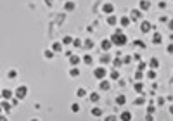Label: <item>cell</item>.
<instances>
[{
	"label": "cell",
	"instance_id": "obj_40",
	"mask_svg": "<svg viewBox=\"0 0 173 121\" xmlns=\"http://www.w3.org/2000/svg\"><path fill=\"white\" fill-rule=\"evenodd\" d=\"M145 66H147V64H145V62H140V64H139V71H142L145 68Z\"/></svg>",
	"mask_w": 173,
	"mask_h": 121
},
{
	"label": "cell",
	"instance_id": "obj_33",
	"mask_svg": "<svg viewBox=\"0 0 173 121\" xmlns=\"http://www.w3.org/2000/svg\"><path fill=\"white\" fill-rule=\"evenodd\" d=\"M147 76H149V78H151V80H154V78H156V71H154V69H151V71H147Z\"/></svg>",
	"mask_w": 173,
	"mask_h": 121
},
{
	"label": "cell",
	"instance_id": "obj_4",
	"mask_svg": "<svg viewBox=\"0 0 173 121\" xmlns=\"http://www.w3.org/2000/svg\"><path fill=\"white\" fill-rule=\"evenodd\" d=\"M102 10H104L106 14H113V10H114V5L107 2V4H104V5H102Z\"/></svg>",
	"mask_w": 173,
	"mask_h": 121
},
{
	"label": "cell",
	"instance_id": "obj_29",
	"mask_svg": "<svg viewBox=\"0 0 173 121\" xmlns=\"http://www.w3.org/2000/svg\"><path fill=\"white\" fill-rule=\"evenodd\" d=\"M111 80H119V73H118L116 69L111 73Z\"/></svg>",
	"mask_w": 173,
	"mask_h": 121
},
{
	"label": "cell",
	"instance_id": "obj_17",
	"mask_svg": "<svg viewBox=\"0 0 173 121\" xmlns=\"http://www.w3.org/2000/svg\"><path fill=\"white\" fill-rule=\"evenodd\" d=\"M125 102H126V97H125V95H118V97H116V104H118V106H123Z\"/></svg>",
	"mask_w": 173,
	"mask_h": 121
},
{
	"label": "cell",
	"instance_id": "obj_36",
	"mask_svg": "<svg viewBox=\"0 0 173 121\" xmlns=\"http://www.w3.org/2000/svg\"><path fill=\"white\" fill-rule=\"evenodd\" d=\"M144 97H139V99H137V100H135V104H137V106H142V104H144Z\"/></svg>",
	"mask_w": 173,
	"mask_h": 121
},
{
	"label": "cell",
	"instance_id": "obj_44",
	"mask_svg": "<svg viewBox=\"0 0 173 121\" xmlns=\"http://www.w3.org/2000/svg\"><path fill=\"white\" fill-rule=\"evenodd\" d=\"M31 121H40V119H31Z\"/></svg>",
	"mask_w": 173,
	"mask_h": 121
},
{
	"label": "cell",
	"instance_id": "obj_1",
	"mask_svg": "<svg viewBox=\"0 0 173 121\" xmlns=\"http://www.w3.org/2000/svg\"><path fill=\"white\" fill-rule=\"evenodd\" d=\"M111 43H113V45H125V43H126V35H125V33H121V30H118L116 33H113V36H111Z\"/></svg>",
	"mask_w": 173,
	"mask_h": 121
},
{
	"label": "cell",
	"instance_id": "obj_6",
	"mask_svg": "<svg viewBox=\"0 0 173 121\" xmlns=\"http://www.w3.org/2000/svg\"><path fill=\"white\" fill-rule=\"evenodd\" d=\"M140 30L144 31V33H149V31H151V23H149V21H142V24H140Z\"/></svg>",
	"mask_w": 173,
	"mask_h": 121
},
{
	"label": "cell",
	"instance_id": "obj_39",
	"mask_svg": "<svg viewBox=\"0 0 173 121\" xmlns=\"http://www.w3.org/2000/svg\"><path fill=\"white\" fill-rule=\"evenodd\" d=\"M83 61H85L86 64H92V57H90V55H85V57H83Z\"/></svg>",
	"mask_w": 173,
	"mask_h": 121
},
{
	"label": "cell",
	"instance_id": "obj_27",
	"mask_svg": "<svg viewBox=\"0 0 173 121\" xmlns=\"http://www.w3.org/2000/svg\"><path fill=\"white\" fill-rule=\"evenodd\" d=\"M76 95H78V97H85V95H86V90H85V88H78V90H76Z\"/></svg>",
	"mask_w": 173,
	"mask_h": 121
},
{
	"label": "cell",
	"instance_id": "obj_32",
	"mask_svg": "<svg viewBox=\"0 0 173 121\" xmlns=\"http://www.w3.org/2000/svg\"><path fill=\"white\" fill-rule=\"evenodd\" d=\"M2 109H5V111H10V104L9 102H2V106H0Z\"/></svg>",
	"mask_w": 173,
	"mask_h": 121
},
{
	"label": "cell",
	"instance_id": "obj_23",
	"mask_svg": "<svg viewBox=\"0 0 173 121\" xmlns=\"http://www.w3.org/2000/svg\"><path fill=\"white\" fill-rule=\"evenodd\" d=\"M100 114H102L100 107H92V116H100Z\"/></svg>",
	"mask_w": 173,
	"mask_h": 121
},
{
	"label": "cell",
	"instance_id": "obj_5",
	"mask_svg": "<svg viewBox=\"0 0 173 121\" xmlns=\"http://www.w3.org/2000/svg\"><path fill=\"white\" fill-rule=\"evenodd\" d=\"M139 5H140V10H149L151 2H149V0H140V2H139Z\"/></svg>",
	"mask_w": 173,
	"mask_h": 121
},
{
	"label": "cell",
	"instance_id": "obj_22",
	"mask_svg": "<svg viewBox=\"0 0 173 121\" xmlns=\"http://www.w3.org/2000/svg\"><path fill=\"white\" fill-rule=\"evenodd\" d=\"M99 99H100V97H99L97 92H92V93H90V100L92 102H99Z\"/></svg>",
	"mask_w": 173,
	"mask_h": 121
},
{
	"label": "cell",
	"instance_id": "obj_18",
	"mask_svg": "<svg viewBox=\"0 0 173 121\" xmlns=\"http://www.w3.org/2000/svg\"><path fill=\"white\" fill-rule=\"evenodd\" d=\"M119 24H121L123 28H125V26H128V24H130V17H126V16H123V17L119 19Z\"/></svg>",
	"mask_w": 173,
	"mask_h": 121
},
{
	"label": "cell",
	"instance_id": "obj_43",
	"mask_svg": "<svg viewBox=\"0 0 173 121\" xmlns=\"http://www.w3.org/2000/svg\"><path fill=\"white\" fill-rule=\"evenodd\" d=\"M0 121H7V118L5 116H0Z\"/></svg>",
	"mask_w": 173,
	"mask_h": 121
},
{
	"label": "cell",
	"instance_id": "obj_7",
	"mask_svg": "<svg viewBox=\"0 0 173 121\" xmlns=\"http://www.w3.org/2000/svg\"><path fill=\"white\" fill-rule=\"evenodd\" d=\"M99 88H100V90H109V88H111V83H109L107 80H100V85H99Z\"/></svg>",
	"mask_w": 173,
	"mask_h": 121
},
{
	"label": "cell",
	"instance_id": "obj_31",
	"mask_svg": "<svg viewBox=\"0 0 173 121\" xmlns=\"http://www.w3.org/2000/svg\"><path fill=\"white\" fill-rule=\"evenodd\" d=\"M43 55H45L47 59H52V57H54V52H52V50H45V52H43Z\"/></svg>",
	"mask_w": 173,
	"mask_h": 121
},
{
	"label": "cell",
	"instance_id": "obj_19",
	"mask_svg": "<svg viewBox=\"0 0 173 121\" xmlns=\"http://www.w3.org/2000/svg\"><path fill=\"white\" fill-rule=\"evenodd\" d=\"M2 97H4V99H10V97H12V92H10L9 88L2 90Z\"/></svg>",
	"mask_w": 173,
	"mask_h": 121
},
{
	"label": "cell",
	"instance_id": "obj_13",
	"mask_svg": "<svg viewBox=\"0 0 173 121\" xmlns=\"http://www.w3.org/2000/svg\"><path fill=\"white\" fill-rule=\"evenodd\" d=\"M140 17V10H132V14H130V21H135V19H139Z\"/></svg>",
	"mask_w": 173,
	"mask_h": 121
},
{
	"label": "cell",
	"instance_id": "obj_3",
	"mask_svg": "<svg viewBox=\"0 0 173 121\" xmlns=\"http://www.w3.org/2000/svg\"><path fill=\"white\" fill-rule=\"evenodd\" d=\"M26 93H28V88L24 87V85H21L16 88V95H18V99H24L26 97Z\"/></svg>",
	"mask_w": 173,
	"mask_h": 121
},
{
	"label": "cell",
	"instance_id": "obj_25",
	"mask_svg": "<svg viewBox=\"0 0 173 121\" xmlns=\"http://www.w3.org/2000/svg\"><path fill=\"white\" fill-rule=\"evenodd\" d=\"M81 45H83V42H81V40H78V38L73 40V47H75V49H80Z\"/></svg>",
	"mask_w": 173,
	"mask_h": 121
},
{
	"label": "cell",
	"instance_id": "obj_37",
	"mask_svg": "<svg viewBox=\"0 0 173 121\" xmlns=\"http://www.w3.org/2000/svg\"><path fill=\"white\" fill-rule=\"evenodd\" d=\"M142 76H144L142 71H137V73H135V80H142Z\"/></svg>",
	"mask_w": 173,
	"mask_h": 121
},
{
	"label": "cell",
	"instance_id": "obj_41",
	"mask_svg": "<svg viewBox=\"0 0 173 121\" xmlns=\"http://www.w3.org/2000/svg\"><path fill=\"white\" fill-rule=\"evenodd\" d=\"M147 112H151V114H152V112H154V106H149V107H147Z\"/></svg>",
	"mask_w": 173,
	"mask_h": 121
},
{
	"label": "cell",
	"instance_id": "obj_34",
	"mask_svg": "<svg viewBox=\"0 0 173 121\" xmlns=\"http://www.w3.org/2000/svg\"><path fill=\"white\" fill-rule=\"evenodd\" d=\"M71 111L78 112V111H80V104H73V106H71Z\"/></svg>",
	"mask_w": 173,
	"mask_h": 121
},
{
	"label": "cell",
	"instance_id": "obj_26",
	"mask_svg": "<svg viewBox=\"0 0 173 121\" xmlns=\"http://www.w3.org/2000/svg\"><path fill=\"white\" fill-rule=\"evenodd\" d=\"M149 64H151V68H152V69H156V68L159 66V62H158V59H151V61H149Z\"/></svg>",
	"mask_w": 173,
	"mask_h": 121
},
{
	"label": "cell",
	"instance_id": "obj_30",
	"mask_svg": "<svg viewBox=\"0 0 173 121\" xmlns=\"http://www.w3.org/2000/svg\"><path fill=\"white\" fill-rule=\"evenodd\" d=\"M7 76H9V78H16V76H18V71H16V69H10L9 73H7Z\"/></svg>",
	"mask_w": 173,
	"mask_h": 121
},
{
	"label": "cell",
	"instance_id": "obj_24",
	"mask_svg": "<svg viewBox=\"0 0 173 121\" xmlns=\"http://www.w3.org/2000/svg\"><path fill=\"white\" fill-rule=\"evenodd\" d=\"M78 74H80V69L78 68H73V69L69 71V76H73V78H76Z\"/></svg>",
	"mask_w": 173,
	"mask_h": 121
},
{
	"label": "cell",
	"instance_id": "obj_38",
	"mask_svg": "<svg viewBox=\"0 0 173 121\" xmlns=\"http://www.w3.org/2000/svg\"><path fill=\"white\" fill-rule=\"evenodd\" d=\"M133 45H137V47H144V42H142V40H135Z\"/></svg>",
	"mask_w": 173,
	"mask_h": 121
},
{
	"label": "cell",
	"instance_id": "obj_15",
	"mask_svg": "<svg viewBox=\"0 0 173 121\" xmlns=\"http://www.w3.org/2000/svg\"><path fill=\"white\" fill-rule=\"evenodd\" d=\"M69 62H71V64L76 68L78 64H80V57H78V55H71V57H69Z\"/></svg>",
	"mask_w": 173,
	"mask_h": 121
},
{
	"label": "cell",
	"instance_id": "obj_10",
	"mask_svg": "<svg viewBox=\"0 0 173 121\" xmlns=\"http://www.w3.org/2000/svg\"><path fill=\"white\" fill-rule=\"evenodd\" d=\"M111 57H109V54H104V55H100V64H102V66H104V64H109V62H111Z\"/></svg>",
	"mask_w": 173,
	"mask_h": 121
},
{
	"label": "cell",
	"instance_id": "obj_35",
	"mask_svg": "<svg viewBox=\"0 0 173 121\" xmlns=\"http://www.w3.org/2000/svg\"><path fill=\"white\" fill-rule=\"evenodd\" d=\"M113 61H114V62H113V64H114V68H119V66H121V62H123L121 59H113Z\"/></svg>",
	"mask_w": 173,
	"mask_h": 121
},
{
	"label": "cell",
	"instance_id": "obj_28",
	"mask_svg": "<svg viewBox=\"0 0 173 121\" xmlns=\"http://www.w3.org/2000/svg\"><path fill=\"white\" fill-rule=\"evenodd\" d=\"M62 43H64V45H69V43H73V38H71V36H64V38H62Z\"/></svg>",
	"mask_w": 173,
	"mask_h": 121
},
{
	"label": "cell",
	"instance_id": "obj_8",
	"mask_svg": "<svg viewBox=\"0 0 173 121\" xmlns=\"http://www.w3.org/2000/svg\"><path fill=\"white\" fill-rule=\"evenodd\" d=\"M111 47H113L111 40H102V43H100V49H102V50H109Z\"/></svg>",
	"mask_w": 173,
	"mask_h": 121
},
{
	"label": "cell",
	"instance_id": "obj_20",
	"mask_svg": "<svg viewBox=\"0 0 173 121\" xmlns=\"http://www.w3.org/2000/svg\"><path fill=\"white\" fill-rule=\"evenodd\" d=\"M133 88H135L137 92H139V93H142V90H144V85H142L140 81H137V83L133 85Z\"/></svg>",
	"mask_w": 173,
	"mask_h": 121
},
{
	"label": "cell",
	"instance_id": "obj_2",
	"mask_svg": "<svg viewBox=\"0 0 173 121\" xmlns=\"http://www.w3.org/2000/svg\"><path fill=\"white\" fill-rule=\"evenodd\" d=\"M94 76H95L97 80H104L107 76V69L104 68V66H100V68H97L95 71H94Z\"/></svg>",
	"mask_w": 173,
	"mask_h": 121
},
{
	"label": "cell",
	"instance_id": "obj_9",
	"mask_svg": "<svg viewBox=\"0 0 173 121\" xmlns=\"http://www.w3.org/2000/svg\"><path fill=\"white\" fill-rule=\"evenodd\" d=\"M107 24H111V26L118 24V17H116V16H113V14H109V16H107Z\"/></svg>",
	"mask_w": 173,
	"mask_h": 121
},
{
	"label": "cell",
	"instance_id": "obj_16",
	"mask_svg": "<svg viewBox=\"0 0 173 121\" xmlns=\"http://www.w3.org/2000/svg\"><path fill=\"white\" fill-rule=\"evenodd\" d=\"M119 118H121V121H130V119H132V114H130L128 111H125V112H121Z\"/></svg>",
	"mask_w": 173,
	"mask_h": 121
},
{
	"label": "cell",
	"instance_id": "obj_11",
	"mask_svg": "<svg viewBox=\"0 0 173 121\" xmlns=\"http://www.w3.org/2000/svg\"><path fill=\"white\" fill-rule=\"evenodd\" d=\"M64 9H66V10H73V9H75V2H73V0L64 2Z\"/></svg>",
	"mask_w": 173,
	"mask_h": 121
},
{
	"label": "cell",
	"instance_id": "obj_45",
	"mask_svg": "<svg viewBox=\"0 0 173 121\" xmlns=\"http://www.w3.org/2000/svg\"><path fill=\"white\" fill-rule=\"evenodd\" d=\"M0 111H2V107H0Z\"/></svg>",
	"mask_w": 173,
	"mask_h": 121
},
{
	"label": "cell",
	"instance_id": "obj_42",
	"mask_svg": "<svg viewBox=\"0 0 173 121\" xmlns=\"http://www.w3.org/2000/svg\"><path fill=\"white\" fill-rule=\"evenodd\" d=\"M45 4H47V5H52V4H54V0H45Z\"/></svg>",
	"mask_w": 173,
	"mask_h": 121
},
{
	"label": "cell",
	"instance_id": "obj_14",
	"mask_svg": "<svg viewBox=\"0 0 173 121\" xmlns=\"http://www.w3.org/2000/svg\"><path fill=\"white\" fill-rule=\"evenodd\" d=\"M61 50H62V43H59V42L52 43V52H61Z\"/></svg>",
	"mask_w": 173,
	"mask_h": 121
},
{
	"label": "cell",
	"instance_id": "obj_21",
	"mask_svg": "<svg viewBox=\"0 0 173 121\" xmlns=\"http://www.w3.org/2000/svg\"><path fill=\"white\" fill-rule=\"evenodd\" d=\"M161 40H163V36H161V33H156L152 36V42L154 43H161Z\"/></svg>",
	"mask_w": 173,
	"mask_h": 121
},
{
	"label": "cell",
	"instance_id": "obj_12",
	"mask_svg": "<svg viewBox=\"0 0 173 121\" xmlns=\"http://www.w3.org/2000/svg\"><path fill=\"white\" fill-rule=\"evenodd\" d=\"M83 45H85V49H94V47H95V43H94V40H92V38L85 40V42H83Z\"/></svg>",
	"mask_w": 173,
	"mask_h": 121
}]
</instances>
